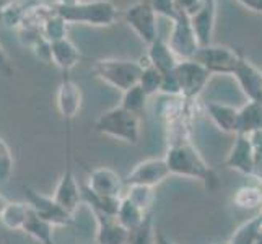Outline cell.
Segmentation results:
<instances>
[{
	"label": "cell",
	"mask_w": 262,
	"mask_h": 244,
	"mask_svg": "<svg viewBox=\"0 0 262 244\" xmlns=\"http://www.w3.org/2000/svg\"><path fill=\"white\" fill-rule=\"evenodd\" d=\"M165 161L171 174L201 179L205 181V183H210V181L216 179L215 173L209 168L199 150L184 135H181L179 139L171 142Z\"/></svg>",
	"instance_id": "1"
},
{
	"label": "cell",
	"mask_w": 262,
	"mask_h": 244,
	"mask_svg": "<svg viewBox=\"0 0 262 244\" xmlns=\"http://www.w3.org/2000/svg\"><path fill=\"white\" fill-rule=\"evenodd\" d=\"M95 129L99 134L110 135L113 139L122 140L129 145H137L140 137V121L139 116L124 107L116 106L99 116L95 124Z\"/></svg>",
	"instance_id": "2"
},
{
	"label": "cell",
	"mask_w": 262,
	"mask_h": 244,
	"mask_svg": "<svg viewBox=\"0 0 262 244\" xmlns=\"http://www.w3.org/2000/svg\"><path fill=\"white\" fill-rule=\"evenodd\" d=\"M56 13L66 23H85V25H113L117 16L116 7L107 0L98 2H78L74 5H56Z\"/></svg>",
	"instance_id": "3"
},
{
	"label": "cell",
	"mask_w": 262,
	"mask_h": 244,
	"mask_svg": "<svg viewBox=\"0 0 262 244\" xmlns=\"http://www.w3.org/2000/svg\"><path fill=\"white\" fill-rule=\"evenodd\" d=\"M93 72L98 78L106 81L121 92H127L132 86L139 85L142 67L139 62L132 60H98L93 65Z\"/></svg>",
	"instance_id": "4"
},
{
	"label": "cell",
	"mask_w": 262,
	"mask_h": 244,
	"mask_svg": "<svg viewBox=\"0 0 262 244\" xmlns=\"http://www.w3.org/2000/svg\"><path fill=\"white\" fill-rule=\"evenodd\" d=\"M243 54L236 49L228 46H205L199 48L194 54L192 60L199 62L202 67H205L210 74H225L233 75L238 62L241 60Z\"/></svg>",
	"instance_id": "5"
},
{
	"label": "cell",
	"mask_w": 262,
	"mask_h": 244,
	"mask_svg": "<svg viewBox=\"0 0 262 244\" xmlns=\"http://www.w3.org/2000/svg\"><path fill=\"white\" fill-rule=\"evenodd\" d=\"M179 86V96H183L187 101L197 98L204 92L205 85L210 80V72L202 67L195 60H183L178 62L176 69L173 70Z\"/></svg>",
	"instance_id": "6"
},
{
	"label": "cell",
	"mask_w": 262,
	"mask_h": 244,
	"mask_svg": "<svg viewBox=\"0 0 262 244\" xmlns=\"http://www.w3.org/2000/svg\"><path fill=\"white\" fill-rule=\"evenodd\" d=\"M168 176H171V173L165 158H148L140 161L139 165H135V168L125 176L124 184L153 189L155 186L163 183Z\"/></svg>",
	"instance_id": "7"
},
{
	"label": "cell",
	"mask_w": 262,
	"mask_h": 244,
	"mask_svg": "<svg viewBox=\"0 0 262 244\" xmlns=\"http://www.w3.org/2000/svg\"><path fill=\"white\" fill-rule=\"evenodd\" d=\"M23 189H25V194H26V198H28L30 207L36 212V215L41 216L42 220L51 223L52 227H69L72 223V215L67 210L62 209L52 197L42 195L26 186Z\"/></svg>",
	"instance_id": "8"
},
{
	"label": "cell",
	"mask_w": 262,
	"mask_h": 244,
	"mask_svg": "<svg viewBox=\"0 0 262 244\" xmlns=\"http://www.w3.org/2000/svg\"><path fill=\"white\" fill-rule=\"evenodd\" d=\"M173 31L169 36V48L174 52L178 59L183 60H191L194 57L195 51L199 49V44L195 39V34L192 31L189 16L186 15H178V18L173 21Z\"/></svg>",
	"instance_id": "9"
},
{
	"label": "cell",
	"mask_w": 262,
	"mask_h": 244,
	"mask_svg": "<svg viewBox=\"0 0 262 244\" xmlns=\"http://www.w3.org/2000/svg\"><path fill=\"white\" fill-rule=\"evenodd\" d=\"M125 20L147 44L158 38L157 34V13L153 12L150 2H137L125 10Z\"/></svg>",
	"instance_id": "10"
},
{
	"label": "cell",
	"mask_w": 262,
	"mask_h": 244,
	"mask_svg": "<svg viewBox=\"0 0 262 244\" xmlns=\"http://www.w3.org/2000/svg\"><path fill=\"white\" fill-rule=\"evenodd\" d=\"M54 201H56L62 209L67 210L70 215L75 212L78 204L82 202V189H80L74 169H72V161H70V150L67 151V165H66V173L62 174L59 184L54 192Z\"/></svg>",
	"instance_id": "11"
},
{
	"label": "cell",
	"mask_w": 262,
	"mask_h": 244,
	"mask_svg": "<svg viewBox=\"0 0 262 244\" xmlns=\"http://www.w3.org/2000/svg\"><path fill=\"white\" fill-rule=\"evenodd\" d=\"M124 179L119 178V174L114 173L110 168H95L88 178V186L93 194L111 197V198H122L124 192Z\"/></svg>",
	"instance_id": "12"
},
{
	"label": "cell",
	"mask_w": 262,
	"mask_h": 244,
	"mask_svg": "<svg viewBox=\"0 0 262 244\" xmlns=\"http://www.w3.org/2000/svg\"><path fill=\"white\" fill-rule=\"evenodd\" d=\"M225 165L231 169L239 171L241 174L252 176L254 169V157H252V143L249 134H236L234 135V143L228 153Z\"/></svg>",
	"instance_id": "13"
},
{
	"label": "cell",
	"mask_w": 262,
	"mask_h": 244,
	"mask_svg": "<svg viewBox=\"0 0 262 244\" xmlns=\"http://www.w3.org/2000/svg\"><path fill=\"white\" fill-rule=\"evenodd\" d=\"M233 75L238 80L243 93L249 98V101L262 103V72L256 65H252L248 59L241 57Z\"/></svg>",
	"instance_id": "14"
},
{
	"label": "cell",
	"mask_w": 262,
	"mask_h": 244,
	"mask_svg": "<svg viewBox=\"0 0 262 244\" xmlns=\"http://www.w3.org/2000/svg\"><path fill=\"white\" fill-rule=\"evenodd\" d=\"M215 13H216L215 0H205L201 10L189 18L199 48H205L212 44V36L215 28Z\"/></svg>",
	"instance_id": "15"
},
{
	"label": "cell",
	"mask_w": 262,
	"mask_h": 244,
	"mask_svg": "<svg viewBox=\"0 0 262 244\" xmlns=\"http://www.w3.org/2000/svg\"><path fill=\"white\" fill-rule=\"evenodd\" d=\"M207 114L212 119V122L225 134H238L239 129V109L230 104L215 103L210 101L205 104Z\"/></svg>",
	"instance_id": "16"
},
{
	"label": "cell",
	"mask_w": 262,
	"mask_h": 244,
	"mask_svg": "<svg viewBox=\"0 0 262 244\" xmlns=\"http://www.w3.org/2000/svg\"><path fill=\"white\" fill-rule=\"evenodd\" d=\"M96 220H98V231H96L98 244H127L129 242V230L124 228L122 225L117 221L116 216L96 215Z\"/></svg>",
	"instance_id": "17"
},
{
	"label": "cell",
	"mask_w": 262,
	"mask_h": 244,
	"mask_svg": "<svg viewBox=\"0 0 262 244\" xmlns=\"http://www.w3.org/2000/svg\"><path fill=\"white\" fill-rule=\"evenodd\" d=\"M80 104H82V92H80V88L72 80L64 78L57 92L59 113L66 119H72L80 111Z\"/></svg>",
	"instance_id": "18"
},
{
	"label": "cell",
	"mask_w": 262,
	"mask_h": 244,
	"mask_svg": "<svg viewBox=\"0 0 262 244\" xmlns=\"http://www.w3.org/2000/svg\"><path fill=\"white\" fill-rule=\"evenodd\" d=\"M150 49L147 57L150 60V64L155 67L157 70H160L161 74H168V72H173L178 65V57L174 56V52L171 51L169 44L161 39L160 36L153 41L151 44H148Z\"/></svg>",
	"instance_id": "19"
},
{
	"label": "cell",
	"mask_w": 262,
	"mask_h": 244,
	"mask_svg": "<svg viewBox=\"0 0 262 244\" xmlns=\"http://www.w3.org/2000/svg\"><path fill=\"white\" fill-rule=\"evenodd\" d=\"M51 60L67 72L77 65V62L80 60V52L67 38H62L51 42Z\"/></svg>",
	"instance_id": "20"
},
{
	"label": "cell",
	"mask_w": 262,
	"mask_h": 244,
	"mask_svg": "<svg viewBox=\"0 0 262 244\" xmlns=\"http://www.w3.org/2000/svg\"><path fill=\"white\" fill-rule=\"evenodd\" d=\"M262 130V103L248 101L239 109L238 134H252Z\"/></svg>",
	"instance_id": "21"
},
{
	"label": "cell",
	"mask_w": 262,
	"mask_h": 244,
	"mask_svg": "<svg viewBox=\"0 0 262 244\" xmlns=\"http://www.w3.org/2000/svg\"><path fill=\"white\" fill-rule=\"evenodd\" d=\"M52 228L54 227L51 223H48L46 220H42L39 215H36V212L30 207V212H28V216H26V221L23 225L21 231L31 234L34 239L41 241L42 244H54V241H52Z\"/></svg>",
	"instance_id": "22"
},
{
	"label": "cell",
	"mask_w": 262,
	"mask_h": 244,
	"mask_svg": "<svg viewBox=\"0 0 262 244\" xmlns=\"http://www.w3.org/2000/svg\"><path fill=\"white\" fill-rule=\"evenodd\" d=\"M30 212L28 202H8L7 207L0 213V221L10 230H20L26 221V216Z\"/></svg>",
	"instance_id": "23"
},
{
	"label": "cell",
	"mask_w": 262,
	"mask_h": 244,
	"mask_svg": "<svg viewBox=\"0 0 262 244\" xmlns=\"http://www.w3.org/2000/svg\"><path fill=\"white\" fill-rule=\"evenodd\" d=\"M148 213L147 212H143L142 209H139L137 205L132 204L129 198H125L122 195L121 198V204H119V210H117V215H116V218L117 221H119L124 228H127L129 231L134 230V228H137L139 225L145 220V216Z\"/></svg>",
	"instance_id": "24"
},
{
	"label": "cell",
	"mask_w": 262,
	"mask_h": 244,
	"mask_svg": "<svg viewBox=\"0 0 262 244\" xmlns=\"http://www.w3.org/2000/svg\"><path fill=\"white\" fill-rule=\"evenodd\" d=\"M161 80H163V74H161L160 70H157L151 64H148L145 67H142L139 86L143 90V93L147 96H151L161 90Z\"/></svg>",
	"instance_id": "25"
},
{
	"label": "cell",
	"mask_w": 262,
	"mask_h": 244,
	"mask_svg": "<svg viewBox=\"0 0 262 244\" xmlns=\"http://www.w3.org/2000/svg\"><path fill=\"white\" fill-rule=\"evenodd\" d=\"M260 228H262V213L254 216V218H251L249 221L243 223L241 227L234 231L228 244H251Z\"/></svg>",
	"instance_id": "26"
},
{
	"label": "cell",
	"mask_w": 262,
	"mask_h": 244,
	"mask_svg": "<svg viewBox=\"0 0 262 244\" xmlns=\"http://www.w3.org/2000/svg\"><path fill=\"white\" fill-rule=\"evenodd\" d=\"M147 95L143 93V90L135 85L132 86L127 92H124V96H122V101H121V107H124L125 111H130L134 114H140L143 109H145V104H147Z\"/></svg>",
	"instance_id": "27"
},
{
	"label": "cell",
	"mask_w": 262,
	"mask_h": 244,
	"mask_svg": "<svg viewBox=\"0 0 262 244\" xmlns=\"http://www.w3.org/2000/svg\"><path fill=\"white\" fill-rule=\"evenodd\" d=\"M234 205L241 207V209H257L262 207V189L259 187H241L236 191L233 197Z\"/></svg>",
	"instance_id": "28"
},
{
	"label": "cell",
	"mask_w": 262,
	"mask_h": 244,
	"mask_svg": "<svg viewBox=\"0 0 262 244\" xmlns=\"http://www.w3.org/2000/svg\"><path fill=\"white\" fill-rule=\"evenodd\" d=\"M127 244H157V236L153 233V220L148 213L137 228L129 231V242Z\"/></svg>",
	"instance_id": "29"
},
{
	"label": "cell",
	"mask_w": 262,
	"mask_h": 244,
	"mask_svg": "<svg viewBox=\"0 0 262 244\" xmlns=\"http://www.w3.org/2000/svg\"><path fill=\"white\" fill-rule=\"evenodd\" d=\"M127 187L129 191L124 197L129 198L132 204H135L143 212H147L150 209V205L153 204V189L143 186H127Z\"/></svg>",
	"instance_id": "30"
},
{
	"label": "cell",
	"mask_w": 262,
	"mask_h": 244,
	"mask_svg": "<svg viewBox=\"0 0 262 244\" xmlns=\"http://www.w3.org/2000/svg\"><path fill=\"white\" fill-rule=\"evenodd\" d=\"M66 33H67V23L57 13L52 18L49 16L44 20V39H48L49 42L66 38Z\"/></svg>",
	"instance_id": "31"
},
{
	"label": "cell",
	"mask_w": 262,
	"mask_h": 244,
	"mask_svg": "<svg viewBox=\"0 0 262 244\" xmlns=\"http://www.w3.org/2000/svg\"><path fill=\"white\" fill-rule=\"evenodd\" d=\"M252 143V157H254V169H252V178L262 183V130L249 134Z\"/></svg>",
	"instance_id": "32"
},
{
	"label": "cell",
	"mask_w": 262,
	"mask_h": 244,
	"mask_svg": "<svg viewBox=\"0 0 262 244\" xmlns=\"http://www.w3.org/2000/svg\"><path fill=\"white\" fill-rule=\"evenodd\" d=\"M12 171H13V158L10 148L0 139V183L2 184L8 183V179L12 176Z\"/></svg>",
	"instance_id": "33"
},
{
	"label": "cell",
	"mask_w": 262,
	"mask_h": 244,
	"mask_svg": "<svg viewBox=\"0 0 262 244\" xmlns=\"http://www.w3.org/2000/svg\"><path fill=\"white\" fill-rule=\"evenodd\" d=\"M150 5L153 8V12L157 15H163L169 20H176L178 18V12L174 7V0H150Z\"/></svg>",
	"instance_id": "34"
},
{
	"label": "cell",
	"mask_w": 262,
	"mask_h": 244,
	"mask_svg": "<svg viewBox=\"0 0 262 244\" xmlns=\"http://www.w3.org/2000/svg\"><path fill=\"white\" fill-rule=\"evenodd\" d=\"M205 0H174V7L178 15H186L191 18L202 8Z\"/></svg>",
	"instance_id": "35"
},
{
	"label": "cell",
	"mask_w": 262,
	"mask_h": 244,
	"mask_svg": "<svg viewBox=\"0 0 262 244\" xmlns=\"http://www.w3.org/2000/svg\"><path fill=\"white\" fill-rule=\"evenodd\" d=\"M238 2H239L243 7H246L248 10L262 15V0H238Z\"/></svg>",
	"instance_id": "36"
},
{
	"label": "cell",
	"mask_w": 262,
	"mask_h": 244,
	"mask_svg": "<svg viewBox=\"0 0 262 244\" xmlns=\"http://www.w3.org/2000/svg\"><path fill=\"white\" fill-rule=\"evenodd\" d=\"M0 72L2 74H10V65H8V60L5 57V52L2 51V46H0Z\"/></svg>",
	"instance_id": "37"
},
{
	"label": "cell",
	"mask_w": 262,
	"mask_h": 244,
	"mask_svg": "<svg viewBox=\"0 0 262 244\" xmlns=\"http://www.w3.org/2000/svg\"><path fill=\"white\" fill-rule=\"evenodd\" d=\"M251 244H262V228L257 231V234L254 236V239H252V242Z\"/></svg>",
	"instance_id": "38"
},
{
	"label": "cell",
	"mask_w": 262,
	"mask_h": 244,
	"mask_svg": "<svg viewBox=\"0 0 262 244\" xmlns=\"http://www.w3.org/2000/svg\"><path fill=\"white\" fill-rule=\"evenodd\" d=\"M7 204H8V201H7V198L2 194H0V213H2V210L7 207Z\"/></svg>",
	"instance_id": "39"
},
{
	"label": "cell",
	"mask_w": 262,
	"mask_h": 244,
	"mask_svg": "<svg viewBox=\"0 0 262 244\" xmlns=\"http://www.w3.org/2000/svg\"><path fill=\"white\" fill-rule=\"evenodd\" d=\"M80 0H59L60 5H74V4H78Z\"/></svg>",
	"instance_id": "40"
},
{
	"label": "cell",
	"mask_w": 262,
	"mask_h": 244,
	"mask_svg": "<svg viewBox=\"0 0 262 244\" xmlns=\"http://www.w3.org/2000/svg\"><path fill=\"white\" fill-rule=\"evenodd\" d=\"M157 242H158V244H173V242H168V241H166L163 236H161V234H160V236L157 238Z\"/></svg>",
	"instance_id": "41"
},
{
	"label": "cell",
	"mask_w": 262,
	"mask_h": 244,
	"mask_svg": "<svg viewBox=\"0 0 262 244\" xmlns=\"http://www.w3.org/2000/svg\"><path fill=\"white\" fill-rule=\"evenodd\" d=\"M5 2H12V0H0V4H5Z\"/></svg>",
	"instance_id": "42"
}]
</instances>
